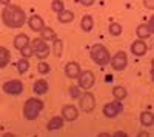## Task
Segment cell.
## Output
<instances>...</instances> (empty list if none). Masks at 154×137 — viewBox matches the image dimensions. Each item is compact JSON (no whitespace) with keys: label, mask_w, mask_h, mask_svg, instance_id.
I'll return each mask as SVG.
<instances>
[{"label":"cell","mask_w":154,"mask_h":137,"mask_svg":"<svg viewBox=\"0 0 154 137\" xmlns=\"http://www.w3.org/2000/svg\"><path fill=\"white\" fill-rule=\"evenodd\" d=\"M79 2H80V5H82V6H93L94 0H79Z\"/></svg>","instance_id":"cell-33"},{"label":"cell","mask_w":154,"mask_h":137,"mask_svg":"<svg viewBox=\"0 0 154 137\" xmlns=\"http://www.w3.org/2000/svg\"><path fill=\"white\" fill-rule=\"evenodd\" d=\"M143 5L148 9H154V0H143Z\"/></svg>","instance_id":"cell-32"},{"label":"cell","mask_w":154,"mask_h":137,"mask_svg":"<svg viewBox=\"0 0 154 137\" xmlns=\"http://www.w3.org/2000/svg\"><path fill=\"white\" fill-rule=\"evenodd\" d=\"M28 26L32 31H35V32H40L45 28V22H43V19L40 16H32V17L28 19Z\"/></svg>","instance_id":"cell-13"},{"label":"cell","mask_w":154,"mask_h":137,"mask_svg":"<svg viewBox=\"0 0 154 137\" xmlns=\"http://www.w3.org/2000/svg\"><path fill=\"white\" fill-rule=\"evenodd\" d=\"M45 108V103L37 97H29L23 105V117L26 120H35Z\"/></svg>","instance_id":"cell-2"},{"label":"cell","mask_w":154,"mask_h":137,"mask_svg":"<svg viewBox=\"0 0 154 137\" xmlns=\"http://www.w3.org/2000/svg\"><path fill=\"white\" fill-rule=\"evenodd\" d=\"M31 46H32V51H34L35 57L45 60L49 56V45L46 43V40L42 39V37H40V39H34L31 42Z\"/></svg>","instance_id":"cell-4"},{"label":"cell","mask_w":154,"mask_h":137,"mask_svg":"<svg viewBox=\"0 0 154 137\" xmlns=\"http://www.w3.org/2000/svg\"><path fill=\"white\" fill-rule=\"evenodd\" d=\"M146 51H148V46H146L145 40L137 39V40H134V42L131 43V54H133V56L142 57V56L146 54Z\"/></svg>","instance_id":"cell-12"},{"label":"cell","mask_w":154,"mask_h":137,"mask_svg":"<svg viewBox=\"0 0 154 137\" xmlns=\"http://www.w3.org/2000/svg\"><path fill=\"white\" fill-rule=\"evenodd\" d=\"M20 56H22V57H25V59H29V57H32V56H34V51H32L31 43L20 49Z\"/></svg>","instance_id":"cell-28"},{"label":"cell","mask_w":154,"mask_h":137,"mask_svg":"<svg viewBox=\"0 0 154 137\" xmlns=\"http://www.w3.org/2000/svg\"><path fill=\"white\" fill-rule=\"evenodd\" d=\"M2 90H3L5 94H9V96H19V94L23 93L25 86H23V83H22L20 80L12 79V80H6V82L3 83Z\"/></svg>","instance_id":"cell-8"},{"label":"cell","mask_w":154,"mask_h":137,"mask_svg":"<svg viewBox=\"0 0 154 137\" xmlns=\"http://www.w3.org/2000/svg\"><path fill=\"white\" fill-rule=\"evenodd\" d=\"M48 90H49V85H48V82H46L45 79H38V80H35L34 85H32V91H34V94H37V96L46 94Z\"/></svg>","instance_id":"cell-14"},{"label":"cell","mask_w":154,"mask_h":137,"mask_svg":"<svg viewBox=\"0 0 154 137\" xmlns=\"http://www.w3.org/2000/svg\"><path fill=\"white\" fill-rule=\"evenodd\" d=\"M114 135H116V137H122V135L125 137V135H126V132H123V131H117V132H114Z\"/></svg>","instance_id":"cell-34"},{"label":"cell","mask_w":154,"mask_h":137,"mask_svg":"<svg viewBox=\"0 0 154 137\" xmlns=\"http://www.w3.org/2000/svg\"><path fill=\"white\" fill-rule=\"evenodd\" d=\"M31 43V40H29V37L26 35V34H23V32H20V34H17L16 37H14V48L16 49H20L22 48H25L26 45H29Z\"/></svg>","instance_id":"cell-16"},{"label":"cell","mask_w":154,"mask_h":137,"mask_svg":"<svg viewBox=\"0 0 154 137\" xmlns=\"http://www.w3.org/2000/svg\"><path fill=\"white\" fill-rule=\"evenodd\" d=\"M77 80H79V86H80L82 90L89 91L94 86V83H96V76H94L93 71L86 69V71H82L80 72V76L77 77Z\"/></svg>","instance_id":"cell-7"},{"label":"cell","mask_w":154,"mask_h":137,"mask_svg":"<svg viewBox=\"0 0 154 137\" xmlns=\"http://www.w3.org/2000/svg\"><path fill=\"white\" fill-rule=\"evenodd\" d=\"M9 60H11V53L8 51L6 48L0 46V69L5 68L9 63Z\"/></svg>","instance_id":"cell-20"},{"label":"cell","mask_w":154,"mask_h":137,"mask_svg":"<svg viewBox=\"0 0 154 137\" xmlns=\"http://www.w3.org/2000/svg\"><path fill=\"white\" fill-rule=\"evenodd\" d=\"M151 80H152V83H154V69H151Z\"/></svg>","instance_id":"cell-37"},{"label":"cell","mask_w":154,"mask_h":137,"mask_svg":"<svg viewBox=\"0 0 154 137\" xmlns=\"http://www.w3.org/2000/svg\"><path fill=\"white\" fill-rule=\"evenodd\" d=\"M53 51H54L56 57H62V54H63V42H62V39L53 40Z\"/></svg>","instance_id":"cell-24"},{"label":"cell","mask_w":154,"mask_h":137,"mask_svg":"<svg viewBox=\"0 0 154 137\" xmlns=\"http://www.w3.org/2000/svg\"><path fill=\"white\" fill-rule=\"evenodd\" d=\"M80 28H82V31H85V32L91 31V29L94 28V20H93V17H91V16H83L82 20H80Z\"/></svg>","instance_id":"cell-19"},{"label":"cell","mask_w":154,"mask_h":137,"mask_svg":"<svg viewBox=\"0 0 154 137\" xmlns=\"http://www.w3.org/2000/svg\"><path fill=\"white\" fill-rule=\"evenodd\" d=\"M89 56H91V59H93L94 63L99 65V66H106V65L109 63V59H111L109 51L106 49V46L102 45V43L93 45L91 51H89Z\"/></svg>","instance_id":"cell-3"},{"label":"cell","mask_w":154,"mask_h":137,"mask_svg":"<svg viewBox=\"0 0 154 137\" xmlns=\"http://www.w3.org/2000/svg\"><path fill=\"white\" fill-rule=\"evenodd\" d=\"M37 71L40 72V74H48L51 71V66L46 63V62H40V63L37 65Z\"/></svg>","instance_id":"cell-30"},{"label":"cell","mask_w":154,"mask_h":137,"mask_svg":"<svg viewBox=\"0 0 154 137\" xmlns=\"http://www.w3.org/2000/svg\"><path fill=\"white\" fill-rule=\"evenodd\" d=\"M82 72V68L77 62H68L65 65V76L68 79H72V80H77V77L80 76Z\"/></svg>","instance_id":"cell-11"},{"label":"cell","mask_w":154,"mask_h":137,"mask_svg":"<svg viewBox=\"0 0 154 137\" xmlns=\"http://www.w3.org/2000/svg\"><path fill=\"white\" fill-rule=\"evenodd\" d=\"M151 69H154V59L151 60Z\"/></svg>","instance_id":"cell-38"},{"label":"cell","mask_w":154,"mask_h":137,"mask_svg":"<svg viewBox=\"0 0 154 137\" xmlns=\"http://www.w3.org/2000/svg\"><path fill=\"white\" fill-rule=\"evenodd\" d=\"M108 31H109V34L111 35H114V37H117V35H120L122 34V25L120 23H109V26H108Z\"/></svg>","instance_id":"cell-26"},{"label":"cell","mask_w":154,"mask_h":137,"mask_svg":"<svg viewBox=\"0 0 154 137\" xmlns=\"http://www.w3.org/2000/svg\"><path fill=\"white\" fill-rule=\"evenodd\" d=\"M63 123H65V119H63L62 116H54V117H51L49 122L46 123V129H48V131H57V129H62Z\"/></svg>","instance_id":"cell-15"},{"label":"cell","mask_w":154,"mask_h":137,"mask_svg":"<svg viewBox=\"0 0 154 137\" xmlns=\"http://www.w3.org/2000/svg\"><path fill=\"white\" fill-rule=\"evenodd\" d=\"M123 111V103H122V100H112V102H108L105 106H103V109H102V113H103V116L105 117H108V119H116L120 113Z\"/></svg>","instance_id":"cell-5"},{"label":"cell","mask_w":154,"mask_h":137,"mask_svg":"<svg viewBox=\"0 0 154 137\" xmlns=\"http://www.w3.org/2000/svg\"><path fill=\"white\" fill-rule=\"evenodd\" d=\"M2 20L8 28H22L26 22V14L20 6L8 5L2 11Z\"/></svg>","instance_id":"cell-1"},{"label":"cell","mask_w":154,"mask_h":137,"mask_svg":"<svg viewBox=\"0 0 154 137\" xmlns=\"http://www.w3.org/2000/svg\"><path fill=\"white\" fill-rule=\"evenodd\" d=\"M80 94H82V88L79 85H72V86H69V96L72 97V99H79L80 97Z\"/></svg>","instance_id":"cell-29"},{"label":"cell","mask_w":154,"mask_h":137,"mask_svg":"<svg viewBox=\"0 0 154 137\" xmlns=\"http://www.w3.org/2000/svg\"><path fill=\"white\" fill-rule=\"evenodd\" d=\"M96 108V99L93 96V93H82L79 97V109H82L83 113H91Z\"/></svg>","instance_id":"cell-6"},{"label":"cell","mask_w":154,"mask_h":137,"mask_svg":"<svg viewBox=\"0 0 154 137\" xmlns=\"http://www.w3.org/2000/svg\"><path fill=\"white\" fill-rule=\"evenodd\" d=\"M51 9L54 12H60L65 9V3H63V0H53L51 2Z\"/></svg>","instance_id":"cell-27"},{"label":"cell","mask_w":154,"mask_h":137,"mask_svg":"<svg viewBox=\"0 0 154 137\" xmlns=\"http://www.w3.org/2000/svg\"><path fill=\"white\" fill-rule=\"evenodd\" d=\"M9 2H11V0H0V5H2V6H8Z\"/></svg>","instance_id":"cell-35"},{"label":"cell","mask_w":154,"mask_h":137,"mask_svg":"<svg viewBox=\"0 0 154 137\" xmlns=\"http://www.w3.org/2000/svg\"><path fill=\"white\" fill-rule=\"evenodd\" d=\"M62 117L65 119V122H74L79 117V108L74 105H65L62 108Z\"/></svg>","instance_id":"cell-10"},{"label":"cell","mask_w":154,"mask_h":137,"mask_svg":"<svg viewBox=\"0 0 154 137\" xmlns=\"http://www.w3.org/2000/svg\"><path fill=\"white\" fill-rule=\"evenodd\" d=\"M112 96H114V99H117V100H123V99L128 96V93H126V88L125 86H114L112 88Z\"/></svg>","instance_id":"cell-23"},{"label":"cell","mask_w":154,"mask_h":137,"mask_svg":"<svg viewBox=\"0 0 154 137\" xmlns=\"http://www.w3.org/2000/svg\"><path fill=\"white\" fill-rule=\"evenodd\" d=\"M109 63L116 71H123L128 66V56L125 51H117L111 59H109Z\"/></svg>","instance_id":"cell-9"},{"label":"cell","mask_w":154,"mask_h":137,"mask_svg":"<svg viewBox=\"0 0 154 137\" xmlns=\"http://www.w3.org/2000/svg\"><path fill=\"white\" fill-rule=\"evenodd\" d=\"M136 34H137V37H139V39H142V40L148 39V37L151 35V34H149V31H148L146 23H140L139 26L136 28Z\"/></svg>","instance_id":"cell-22"},{"label":"cell","mask_w":154,"mask_h":137,"mask_svg":"<svg viewBox=\"0 0 154 137\" xmlns=\"http://www.w3.org/2000/svg\"><path fill=\"white\" fill-rule=\"evenodd\" d=\"M57 20L60 23H69L74 20V12L69 9H63V11L57 12Z\"/></svg>","instance_id":"cell-18"},{"label":"cell","mask_w":154,"mask_h":137,"mask_svg":"<svg viewBox=\"0 0 154 137\" xmlns=\"http://www.w3.org/2000/svg\"><path fill=\"white\" fill-rule=\"evenodd\" d=\"M108 135H109V134H106V132H100V134H99V137H108Z\"/></svg>","instance_id":"cell-36"},{"label":"cell","mask_w":154,"mask_h":137,"mask_svg":"<svg viewBox=\"0 0 154 137\" xmlns=\"http://www.w3.org/2000/svg\"><path fill=\"white\" fill-rule=\"evenodd\" d=\"M40 34H42V39L46 40V42H53V40L57 39V34H56V31H54L53 28H46V26H45V28L40 31Z\"/></svg>","instance_id":"cell-21"},{"label":"cell","mask_w":154,"mask_h":137,"mask_svg":"<svg viewBox=\"0 0 154 137\" xmlns=\"http://www.w3.org/2000/svg\"><path fill=\"white\" fill-rule=\"evenodd\" d=\"M140 123H142V126H145V128L152 126L154 125V113H151V111L140 113Z\"/></svg>","instance_id":"cell-17"},{"label":"cell","mask_w":154,"mask_h":137,"mask_svg":"<svg viewBox=\"0 0 154 137\" xmlns=\"http://www.w3.org/2000/svg\"><path fill=\"white\" fill-rule=\"evenodd\" d=\"M146 26H148L149 34H154V14L149 17V20H148V23H146Z\"/></svg>","instance_id":"cell-31"},{"label":"cell","mask_w":154,"mask_h":137,"mask_svg":"<svg viewBox=\"0 0 154 137\" xmlns=\"http://www.w3.org/2000/svg\"><path fill=\"white\" fill-rule=\"evenodd\" d=\"M28 69H29V60L25 59V57H22V59L17 62V71H19L20 74H25Z\"/></svg>","instance_id":"cell-25"}]
</instances>
